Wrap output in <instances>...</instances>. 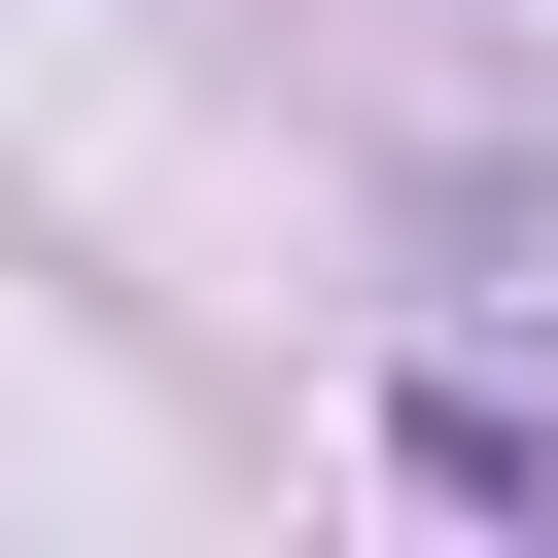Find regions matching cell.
Returning <instances> with one entry per match:
<instances>
[{"instance_id":"1","label":"cell","mask_w":558,"mask_h":558,"mask_svg":"<svg viewBox=\"0 0 558 558\" xmlns=\"http://www.w3.org/2000/svg\"><path fill=\"white\" fill-rule=\"evenodd\" d=\"M384 453H418V488H453V523H558V384H418V418H384Z\"/></svg>"}]
</instances>
